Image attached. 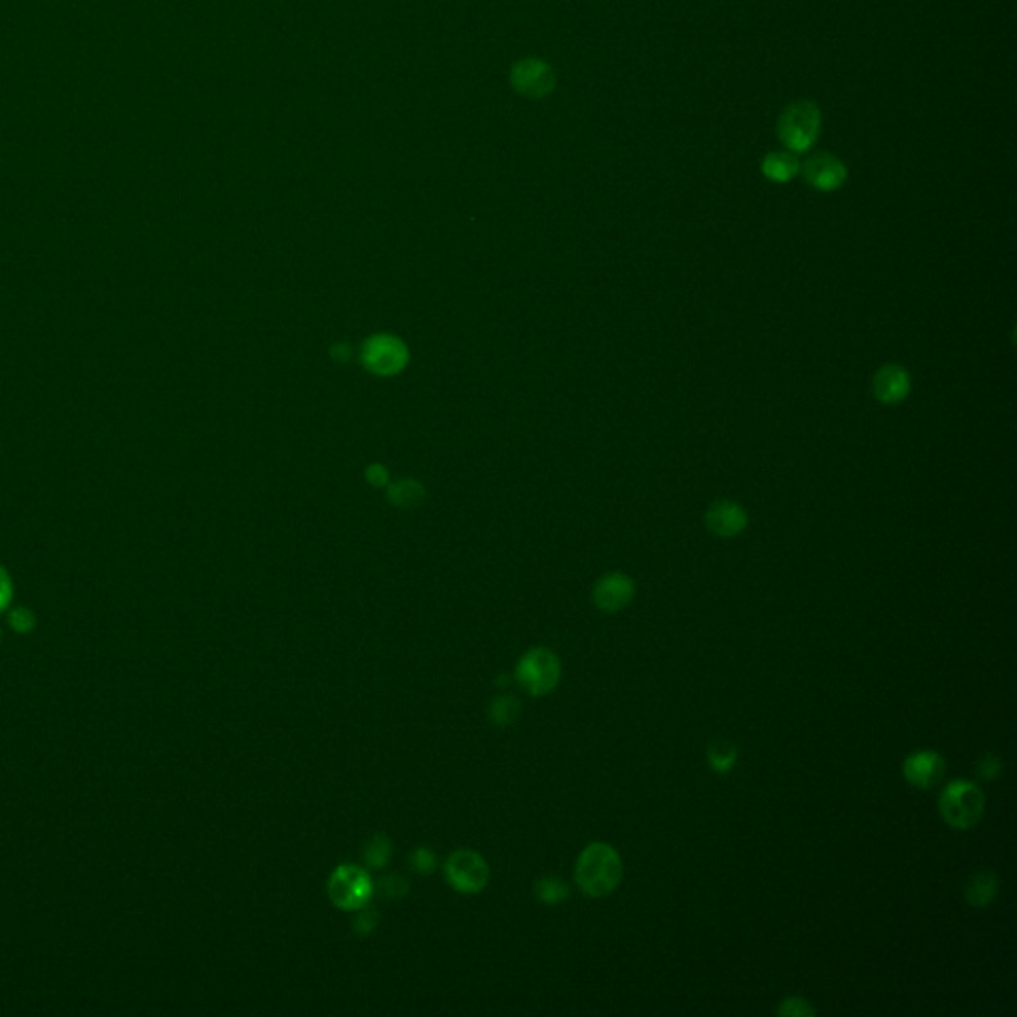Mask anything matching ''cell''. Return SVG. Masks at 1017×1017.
I'll use <instances>...</instances> for the list:
<instances>
[{
  "label": "cell",
  "mask_w": 1017,
  "mask_h": 1017,
  "mask_svg": "<svg viewBox=\"0 0 1017 1017\" xmlns=\"http://www.w3.org/2000/svg\"><path fill=\"white\" fill-rule=\"evenodd\" d=\"M1002 771V759L996 757V755H986L980 763H978V775L986 781H994Z\"/></svg>",
  "instance_id": "23"
},
{
  "label": "cell",
  "mask_w": 1017,
  "mask_h": 1017,
  "mask_svg": "<svg viewBox=\"0 0 1017 1017\" xmlns=\"http://www.w3.org/2000/svg\"><path fill=\"white\" fill-rule=\"evenodd\" d=\"M708 761L716 773H729L737 761V747L726 739H716L708 747Z\"/></svg>",
  "instance_id": "16"
},
{
  "label": "cell",
  "mask_w": 1017,
  "mask_h": 1017,
  "mask_svg": "<svg viewBox=\"0 0 1017 1017\" xmlns=\"http://www.w3.org/2000/svg\"><path fill=\"white\" fill-rule=\"evenodd\" d=\"M801 171L805 181L819 191H837L847 183L849 177L847 165L837 155L827 151L813 153L801 165Z\"/></svg>",
  "instance_id": "8"
},
{
  "label": "cell",
  "mask_w": 1017,
  "mask_h": 1017,
  "mask_svg": "<svg viewBox=\"0 0 1017 1017\" xmlns=\"http://www.w3.org/2000/svg\"><path fill=\"white\" fill-rule=\"evenodd\" d=\"M946 773V761L936 751H914L902 763L904 779L918 789L936 787Z\"/></svg>",
  "instance_id": "9"
},
{
  "label": "cell",
  "mask_w": 1017,
  "mask_h": 1017,
  "mask_svg": "<svg viewBox=\"0 0 1017 1017\" xmlns=\"http://www.w3.org/2000/svg\"><path fill=\"white\" fill-rule=\"evenodd\" d=\"M376 922H378V914L374 910H368L362 906L354 920V930L358 934H370L376 928Z\"/></svg>",
  "instance_id": "24"
},
{
  "label": "cell",
  "mask_w": 1017,
  "mask_h": 1017,
  "mask_svg": "<svg viewBox=\"0 0 1017 1017\" xmlns=\"http://www.w3.org/2000/svg\"><path fill=\"white\" fill-rule=\"evenodd\" d=\"M777 1014L785 1017H811L815 1016V1008L805 1000V998H787L783 1000V1004L777 1008Z\"/></svg>",
  "instance_id": "20"
},
{
  "label": "cell",
  "mask_w": 1017,
  "mask_h": 1017,
  "mask_svg": "<svg viewBox=\"0 0 1017 1017\" xmlns=\"http://www.w3.org/2000/svg\"><path fill=\"white\" fill-rule=\"evenodd\" d=\"M763 175L773 183H787L797 177L801 171V163L791 151H771L761 161Z\"/></svg>",
  "instance_id": "14"
},
{
  "label": "cell",
  "mask_w": 1017,
  "mask_h": 1017,
  "mask_svg": "<svg viewBox=\"0 0 1017 1017\" xmlns=\"http://www.w3.org/2000/svg\"><path fill=\"white\" fill-rule=\"evenodd\" d=\"M535 894H537V898L541 902L555 906V904H561L563 900H567L571 892H569V886L561 878H557V876H543L535 884Z\"/></svg>",
  "instance_id": "17"
},
{
  "label": "cell",
  "mask_w": 1017,
  "mask_h": 1017,
  "mask_svg": "<svg viewBox=\"0 0 1017 1017\" xmlns=\"http://www.w3.org/2000/svg\"><path fill=\"white\" fill-rule=\"evenodd\" d=\"M447 882L461 894H477L489 882V867L475 851H457L445 863Z\"/></svg>",
  "instance_id": "6"
},
{
  "label": "cell",
  "mask_w": 1017,
  "mask_h": 1017,
  "mask_svg": "<svg viewBox=\"0 0 1017 1017\" xmlns=\"http://www.w3.org/2000/svg\"><path fill=\"white\" fill-rule=\"evenodd\" d=\"M636 586L634 581L624 573H610L604 575L600 581L594 584L592 600L596 608L604 612H618L626 608L634 598Z\"/></svg>",
  "instance_id": "11"
},
{
  "label": "cell",
  "mask_w": 1017,
  "mask_h": 1017,
  "mask_svg": "<svg viewBox=\"0 0 1017 1017\" xmlns=\"http://www.w3.org/2000/svg\"><path fill=\"white\" fill-rule=\"evenodd\" d=\"M706 525L716 537L731 539L745 531L747 513L741 505H737L729 499H722V501H716L710 505V509L706 513Z\"/></svg>",
  "instance_id": "12"
},
{
  "label": "cell",
  "mask_w": 1017,
  "mask_h": 1017,
  "mask_svg": "<svg viewBox=\"0 0 1017 1017\" xmlns=\"http://www.w3.org/2000/svg\"><path fill=\"white\" fill-rule=\"evenodd\" d=\"M378 890L386 898H400V896H404L408 892V882L400 874H390V876H384L380 880Z\"/></svg>",
  "instance_id": "21"
},
{
  "label": "cell",
  "mask_w": 1017,
  "mask_h": 1017,
  "mask_svg": "<svg viewBox=\"0 0 1017 1017\" xmlns=\"http://www.w3.org/2000/svg\"><path fill=\"white\" fill-rule=\"evenodd\" d=\"M10 598H12V584H10L8 575L4 573V569H0V612L8 606Z\"/></svg>",
  "instance_id": "27"
},
{
  "label": "cell",
  "mask_w": 1017,
  "mask_h": 1017,
  "mask_svg": "<svg viewBox=\"0 0 1017 1017\" xmlns=\"http://www.w3.org/2000/svg\"><path fill=\"white\" fill-rule=\"evenodd\" d=\"M966 902L974 908H986L998 896V878L992 871H978L972 874L964 888Z\"/></svg>",
  "instance_id": "15"
},
{
  "label": "cell",
  "mask_w": 1017,
  "mask_h": 1017,
  "mask_svg": "<svg viewBox=\"0 0 1017 1017\" xmlns=\"http://www.w3.org/2000/svg\"><path fill=\"white\" fill-rule=\"evenodd\" d=\"M519 712H521V706L515 698L501 696V698H495V702L491 704L489 718L495 726H509L519 718Z\"/></svg>",
  "instance_id": "18"
},
{
  "label": "cell",
  "mask_w": 1017,
  "mask_h": 1017,
  "mask_svg": "<svg viewBox=\"0 0 1017 1017\" xmlns=\"http://www.w3.org/2000/svg\"><path fill=\"white\" fill-rule=\"evenodd\" d=\"M418 497H420V487L414 483H400L394 489V499L398 503H410V501H416Z\"/></svg>",
  "instance_id": "26"
},
{
  "label": "cell",
  "mask_w": 1017,
  "mask_h": 1017,
  "mask_svg": "<svg viewBox=\"0 0 1017 1017\" xmlns=\"http://www.w3.org/2000/svg\"><path fill=\"white\" fill-rule=\"evenodd\" d=\"M777 134L783 146L791 153H805L821 134V110L809 100H799L787 106L779 118Z\"/></svg>",
  "instance_id": "3"
},
{
  "label": "cell",
  "mask_w": 1017,
  "mask_h": 1017,
  "mask_svg": "<svg viewBox=\"0 0 1017 1017\" xmlns=\"http://www.w3.org/2000/svg\"><path fill=\"white\" fill-rule=\"evenodd\" d=\"M910 388V374L900 364H884L872 376V394L884 406L900 404L910 394Z\"/></svg>",
  "instance_id": "10"
},
{
  "label": "cell",
  "mask_w": 1017,
  "mask_h": 1017,
  "mask_svg": "<svg viewBox=\"0 0 1017 1017\" xmlns=\"http://www.w3.org/2000/svg\"><path fill=\"white\" fill-rule=\"evenodd\" d=\"M372 894L374 882L370 874L356 865L338 867L328 880V896L334 906L342 910H360L368 904Z\"/></svg>",
  "instance_id": "5"
},
{
  "label": "cell",
  "mask_w": 1017,
  "mask_h": 1017,
  "mask_svg": "<svg viewBox=\"0 0 1017 1017\" xmlns=\"http://www.w3.org/2000/svg\"><path fill=\"white\" fill-rule=\"evenodd\" d=\"M362 360L368 366V370H372L374 374L388 376V374L400 372L406 366L408 350L398 338L380 334L366 342Z\"/></svg>",
  "instance_id": "7"
},
{
  "label": "cell",
  "mask_w": 1017,
  "mask_h": 1017,
  "mask_svg": "<svg viewBox=\"0 0 1017 1017\" xmlns=\"http://www.w3.org/2000/svg\"><path fill=\"white\" fill-rule=\"evenodd\" d=\"M517 682L531 696H547L561 682V660L549 648L529 650L517 664Z\"/></svg>",
  "instance_id": "4"
},
{
  "label": "cell",
  "mask_w": 1017,
  "mask_h": 1017,
  "mask_svg": "<svg viewBox=\"0 0 1017 1017\" xmlns=\"http://www.w3.org/2000/svg\"><path fill=\"white\" fill-rule=\"evenodd\" d=\"M513 82L523 94L541 98L553 90L555 74L545 62L527 60V62H521L515 66Z\"/></svg>",
  "instance_id": "13"
},
{
  "label": "cell",
  "mask_w": 1017,
  "mask_h": 1017,
  "mask_svg": "<svg viewBox=\"0 0 1017 1017\" xmlns=\"http://www.w3.org/2000/svg\"><path fill=\"white\" fill-rule=\"evenodd\" d=\"M10 624L18 632H28L34 626V614L30 610H26V608H16L10 614Z\"/></svg>",
  "instance_id": "25"
},
{
  "label": "cell",
  "mask_w": 1017,
  "mask_h": 1017,
  "mask_svg": "<svg viewBox=\"0 0 1017 1017\" xmlns=\"http://www.w3.org/2000/svg\"><path fill=\"white\" fill-rule=\"evenodd\" d=\"M410 865H412V869H414V871L420 872V874H430V872L436 869V857H434V853H432V851H428V849H424V847H422V849H416V851L412 853V857H410Z\"/></svg>",
  "instance_id": "22"
},
{
  "label": "cell",
  "mask_w": 1017,
  "mask_h": 1017,
  "mask_svg": "<svg viewBox=\"0 0 1017 1017\" xmlns=\"http://www.w3.org/2000/svg\"><path fill=\"white\" fill-rule=\"evenodd\" d=\"M944 821L960 831L972 829L980 823L986 811V797L976 783L956 779L946 785L938 801Z\"/></svg>",
  "instance_id": "2"
},
{
  "label": "cell",
  "mask_w": 1017,
  "mask_h": 1017,
  "mask_svg": "<svg viewBox=\"0 0 1017 1017\" xmlns=\"http://www.w3.org/2000/svg\"><path fill=\"white\" fill-rule=\"evenodd\" d=\"M575 878L586 896H608L622 880L620 855L606 843H590L577 861Z\"/></svg>",
  "instance_id": "1"
},
{
  "label": "cell",
  "mask_w": 1017,
  "mask_h": 1017,
  "mask_svg": "<svg viewBox=\"0 0 1017 1017\" xmlns=\"http://www.w3.org/2000/svg\"><path fill=\"white\" fill-rule=\"evenodd\" d=\"M392 855V845L384 835L372 837L364 847V859L372 869H382Z\"/></svg>",
  "instance_id": "19"
}]
</instances>
